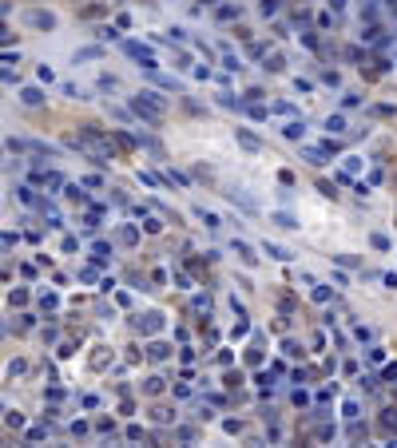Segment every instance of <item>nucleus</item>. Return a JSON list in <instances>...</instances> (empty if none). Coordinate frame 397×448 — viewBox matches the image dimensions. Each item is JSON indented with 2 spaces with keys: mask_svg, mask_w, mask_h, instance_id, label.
<instances>
[{
  "mask_svg": "<svg viewBox=\"0 0 397 448\" xmlns=\"http://www.w3.org/2000/svg\"><path fill=\"white\" fill-rule=\"evenodd\" d=\"M123 52H127L131 60H139V68H143V72H155V68H159V64H155V56H151V48L139 44V40H123Z\"/></svg>",
  "mask_w": 397,
  "mask_h": 448,
  "instance_id": "f257e3e1",
  "label": "nucleus"
},
{
  "mask_svg": "<svg viewBox=\"0 0 397 448\" xmlns=\"http://www.w3.org/2000/svg\"><path fill=\"white\" fill-rule=\"evenodd\" d=\"M24 24H32V28H56V16L52 12H24Z\"/></svg>",
  "mask_w": 397,
  "mask_h": 448,
  "instance_id": "f03ea898",
  "label": "nucleus"
},
{
  "mask_svg": "<svg viewBox=\"0 0 397 448\" xmlns=\"http://www.w3.org/2000/svg\"><path fill=\"white\" fill-rule=\"evenodd\" d=\"M227 194H230V202H234V207H243L246 214H259V202H254L250 194H243V191H227Z\"/></svg>",
  "mask_w": 397,
  "mask_h": 448,
  "instance_id": "7ed1b4c3",
  "label": "nucleus"
},
{
  "mask_svg": "<svg viewBox=\"0 0 397 448\" xmlns=\"http://www.w3.org/2000/svg\"><path fill=\"white\" fill-rule=\"evenodd\" d=\"M262 254H270L274 262H290V258H294V250H286V246H274V242L266 238V242H262Z\"/></svg>",
  "mask_w": 397,
  "mask_h": 448,
  "instance_id": "20e7f679",
  "label": "nucleus"
},
{
  "mask_svg": "<svg viewBox=\"0 0 397 448\" xmlns=\"http://www.w3.org/2000/svg\"><path fill=\"white\" fill-rule=\"evenodd\" d=\"M195 218L207 226V230H219V226H223V218H219L214 210H207V207H195Z\"/></svg>",
  "mask_w": 397,
  "mask_h": 448,
  "instance_id": "39448f33",
  "label": "nucleus"
},
{
  "mask_svg": "<svg viewBox=\"0 0 397 448\" xmlns=\"http://www.w3.org/2000/svg\"><path fill=\"white\" fill-rule=\"evenodd\" d=\"M302 159L310 167H326V163H330V155H326L322 147H302Z\"/></svg>",
  "mask_w": 397,
  "mask_h": 448,
  "instance_id": "423d86ee",
  "label": "nucleus"
},
{
  "mask_svg": "<svg viewBox=\"0 0 397 448\" xmlns=\"http://www.w3.org/2000/svg\"><path fill=\"white\" fill-rule=\"evenodd\" d=\"M234 139H239L246 151H262V139H259V135H250L246 127H239V131H234Z\"/></svg>",
  "mask_w": 397,
  "mask_h": 448,
  "instance_id": "0eeeda50",
  "label": "nucleus"
},
{
  "mask_svg": "<svg viewBox=\"0 0 397 448\" xmlns=\"http://www.w3.org/2000/svg\"><path fill=\"white\" fill-rule=\"evenodd\" d=\"M282 135H286V139H294V143H302V139H306V127H302V119H290L286 127H282Z\"/></svg>",
  "mask_w": 397,
  "mask_h": 448,
  "instance_id": "6e6552de",
  "label": "nucleus"
},
{
  "mask_svg": "<svg viewBox=\"0 0 397 448\" xmlns=\"http://www.w3.org/2000/svg\"><path fill=\"white\" fill-rule=\"evenodd\" d=\"M234 254H243V262H250V266L259 262V254H254V250H250L246 242H239V238H234Z\"/></svg>",
  "mask_w": 397,
  "mask_h": 448,
  "instance_id": "1a4fd4ad",
  "label": "nucleus"
},
{
  "mask_svg": "<svg viewBox=\"0 0 397 448\" xmlns=\"http://www.w3.org/2000/svg\"><path fill=\"white\" fill-rule=\"evenodd\" d=\"M326 131H330V135H342V131H346V115H330V119H326Z\"/></svg>",
  "mask_w": 397,
  "mask_h": 448,
  "instance_id": "9d476101",
  "label": "nucleus"
},
{
  "mask_svg": "<svg viewBox=\"0 0 397 448\" xmlns=\"http://www.w3.org/2000/svg\"><path fill=\"white\" fill-rule=\"evenodd\" d=\"M20 99H24V104H32V107H36V104H40V99H44V91H40V88H24V91H20Z\"/></svg>",
  "mask_w": 397,
  "mask_h": 448,
  "instance_id": "9b49d317",
  "label": "nucleus"
},
{
  "mask_svg": "<svg viewBox=\"0 0 397 448\" xmlns=\"http://www.w3.org/2000/svg\"><path fill=\"white\" fill-rule=\"evenodd\" d=\"M270 222H274V226H282V230H294V226H298V222L290 218V214H270Z\"/></svg>",
  "mask_w": 397,
  "mask_h": 448,
  "instance_id": "f8f14e48",
  "label": "nucleus"
},
{
  "mask_svg": "<svg viewBox=\"0 0 397 448\" xmlns=\"http://www.w3.org/2000/svg\"><path fill=\"white\" fill-rule=\"evenodd\" d=\"M163 182H179V187H191V179H187V175H179V171H163Z\"/></svg>",
  "mask_w": 397,
  "mask_h": 448,
  "instance_id": "ddd939ff",
  "label": "nucleus"
},
{
  "mask_svg": "<svg viewBox=\"0 0 397 448\" xmlns=\"http://www.w3.org/2000/svg\"><path fill=\"white\" fill-rule=\"evenodd\" d=\"M104 56V48H84V52H76V64L80 60H100Z\"/></svg>",
  "mask_w": 397,
  "mask_h": 448,
  "instance_id": "4468645a",
  "label": "nucleus"
},
{
  "mask_svg": "<svg viewBox=\"0 0 397 448\" xmlns=\"http://www.w3.org/2000/svg\"><path fill=\"white\" fill-rule=\"evenodd\" d=\"M219 104H223V107H230V111H234V107H243V99H234L230 91H219Z\"/></svg>",
  "mask_w": 397,
  "mask_h": 448,
  "instance_id": "2eb2a0df",
  "label": "nucleus"
},
{
  "mask_svg": "<svg viewBox=\"0 0 397 448\" xmlns=\"http://www.w3.org/2000/svg\"><path fill=\"white\" fill-rule=\"evenodd\" d=\"M239 12H243V8H234V4H223V8H219V20H234Z\"/></svg>",
  "mask_w": 397,
  "mask_h": 448,
  "instance_id": "dca6fc26",
  "label": "nucleus"
},
{
  "mask_svg": "<svg viewBox=\"0 0 397 448\" xmlns=\"http://www.w3.org/2000/svg\"><path fill=\"white\" fill-rule=\"evenodd\" d=\"M223 68H227V72H243V64H239V56H230V52L223 56Z\"/></svg>",
  "mask_w": 397,
  "mask_h": 448,
  "instance_id": "f3484780",
  "label": "nucleus"
},
{
  "mask_svg": "<svg viewBox=\"0 0 397 448\" xmlns=\"http://www.w3.org/2000/svg\"><path fill=\"white\" fill-rule=\"evenodd\" d=\"M120 238L127 242V246H135V238H139V234H135V226H123V230H120Z\"/></svg>",
  "mask_w": 397,
  "mask_h": 448,
  "instance_id": "a211bd4d",
  "label": "nucleus"
},
{
  "mask_svg": "<svg viewBox=\"0 0 397 448\" xmlns=\"http://www.w3.org/2000/svg\"><path fill=\"white\" fill-rule=\"evenodd\" d=\"M262 68H266V72H282V56H266Z\"/></svg>",
  "mask_w": 397,
  "mask_h": 448,
  "instance_id": "6ab92c4d",
  "label": "nucleus"
},
{
  "mask_svg": "<svg viewBox=\"0 0 397 448\" xmlns=\"http://www.w3.org/2000/svg\"><path fill=\"white\" fill-rule=\"evenodd\" d=\"M314 301H330V290H326V286H318V282H314Z\"/></svg>",
  "mask_w": 397,
  "mask_h": 448,
  "instance_id": "aec40b11",
  "label": "nucleus"
},
{
  "mask_svg": "<svg viewBox=\"0 0 397 448\" xmlns=\"http://www.w3.org/2000/svg\"><path fill=\"white\" fill-rule=\"evenodd\" d=\"M382 420H385V429H397V409H385Z\"/></svg>",
  "mask_w": 397,
  "mask_h": 448,
  "instance_id": "412c9836",
  "label": "nucleus"
},
{
  "mask_svg": "<svg viewBox=\"0 0 397 448\" xmlns=\"http://www.w3.org/2000/svg\"><path fill=\"white\" fill-rule=\"evenodd\" d=\"M270 111H278V115H294V104H270Z\"/></svg>",
  "mask_w": 397,
  "mask_h": 448,
  "instance_id": "4be33fe9",
  "label": "nucleus"
},
{
  "mask_svg": "<svg viewBox=\"0 0 397 448\" xmlns=\"http://www.w3.org/2000/svg\"><path fill=\"white\" fill-rule=\"evenodd\" d=\"M159 325H163V321H159V314H147V321H143V329L151 333V329H159Z\"/></svg>",
  "mask_w": 397,
  "mask_h": 448,
  "instance_id": "5701e85b",
  "label": "nucleus"
},
{
  "mask_svg": "<svg viewBox=\"0 0 397 448\" xmlns=\"http://www.w3.org/2000/svg\"><path fill=\"white\" fill-rule=\"evenodd\" d=\"M278 12V0H262V16H274Z\"/></svg>",
  "mask_w": 397,
  "mask_h": 448,
  "instance_id": "b1692460",
  "label": "nucleus"
},
{
  "mask_svg": "<svg viewBox=\"0 0 397 448\" xmlns=\"http://www.w3.org/2000/svg\"><path fill=\"white\" fill-rule=\"evenodd\" d=\"M195 310L198 314H211V298H195Z\"/></svg>",
  "mask_w": 397,
  "mask_h": 448,
  "instance_id": "393cba45",
  "label": "nucleus"
},
{
  "mask_svg": "<svg viewBox=\"0 0 397 448\" xmlns=\"http://www.w3.org/2000/svg\"><path fill=\"white\" fill-rule=\"evenodd\" d=\"M167 357V345H151V361H163Z\"/></svg>",
  "mask_w": 397,
  "mask_h": 448,
  "instance_id": "a878e982",
  "label": "nucleus"
},
{
  "mask_svg": "<svg viewBox=\"0 0 397 448\" xmlns=\"http://www.w3.org/2000/svg\"><path fill=\"white\" fill-rule=\"evenodd\" d=\"M139 179L147 182V187H163V179H155V175H147V171H139Z\"/></svg>",
  "mask_w": 397,
  "mask_h": 448,
  "instance_id": "bb28decb",
  "label": "nucleus"
},
{
  "mask_svg": "<svg viewBox=\"0 0 397 448\" xmlns=\"http://www.w3.org/2000/svg\"><path fill=\"white\" fill-rule=\"evenodd\" d=\"M366 357H369V361H373V365H378V361H385V349H378V345H373V349H369V353H366Z\"/></svg>",
  "mask_w": 397,
  "mask_h": 448,
  "instance_id": "cd10ccee",
  "label": "nucleus"
},
{
  "mask_svg": "<svg viewBox=\"0 0 397 448\" xmlns=\"http://www.w3.org/2000/svg\"><path fill=\"white\" fill-rule=\"evenodd\" d=\"M362 389H369V393H373V389H378V377L366 373V377H362Z\"/></svg>",
  "mask_w": 397,
  "mask_h": 448,
  "instance_id": "c85d7f7f",
  "label": "nucleus"
},
{
  "mask_svg": "<svg viewBox=\"0 0 397 448\" xmlns=\"http://www.w3.org/2000/svg\"><path fill=\"white\" fill-rule=\"evenodd\" d=\"M382 282L389 286V290H397V274H382Z\"/></svg>",
  "mask_w": 397,
  "mask_h": 448,
  "instance_id": "c756f323",
  "label": "nucleus"
},
{
  "mask_svg": "<svg viewBox=\"0 0 397 448\" xmlns=\"http://www.w3.org/2000/svg\"><path fill=\"white\" fill-rule=\"evenodd\" d=\"M385 381H397V365H389V369H385Z\"/></svg>",
  "mask_w": 397,
  "mask_h": 448,
  "instance_id": "7c9ffc66",
  "label": "nucleus"
},
{
  "mask_svg": "<svg viewBox=\"0 0 397 448\" xmlns=\"http://www.w3.org/2000/svg\"><path fill=\"white\" fill-rule=\"evenodd\" d=\"M203 4H219V0H203Z\"/></svg>",
  "mask_w": 397,
  "mask_h": 448,
  "instance_id": "2f4dec72",
  "label": "nucleus"
}]
</instances>
